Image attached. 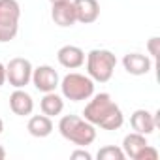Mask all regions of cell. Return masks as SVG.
Wrapping results in <instances>:
<instances>
[{"instance_id": "10", "label": "cell", "mask_w": 160, "mask_h": 160, "mask_svg": "<svg viewBox=\"0 0 160 160\" xmlns=\"http://www.w3.org/2000/svg\"><path fill=\"white\" fill-rule=\"evenodd\" d=\"M77 23L91 25L100 17V4L98 0H72Z\"/></svg>"}, {"instance_id": "12", "label": "cell", "mask_w": 160, "mask_h": 160, "mask_svg": "<svg viewBox=\"0 0 160 160\" xmlns=\"http://www.w3.org/2000/svg\"><path fill=\"white\" fill-rule=\"evenodd\" d=\"M122 66L130 75H145L152 70V60L143 53H128L122 58Z\"/></svg>"}, {"instance_id": "2", "label": "cell", "mask_w": 160, "mask_h": 160, "mask_svg": "<svg viewBox=\"0 0 160 160\" xmlns=\"http://www.w3.org/2000/svg\"><path fill=\"white\" fill-rule=\"evenodd\" d=\"M58 132L73 145L87 147L96 139V126L79 115H64L58 121Z\"/></svg>"}, {"instance_id": "22", "label": "cell", "mask_w": 160, "mask_h": 160, "mask_svg": "<svg viewBox=\"0 0 160 160\" xmlns=\"http://www.w3.org/2000/svg\"><path fill=\"white\" fill-rule=\"evenodd\" d=\"M4 158H6V149L0 145V160H4Z\"/></svg>"}, {"instance_id": "1", "label": "cell", "mask_w": 160, "mask_h": 160, "mask_svg": "<svg viewBox=\"0 0 160 160\" xmlns=\"http://www.w3.org/2000/svg\"><path fill=\"white\" fill-rule=\"evenodd\" d=\"M91 98L92 100L83 109V119L104 130H119L124 122V115L121 108L113 102L111 94L100 92V94H92Z\"/></svg>"}, {"instance_id": "8", "label": "cell", "mask_w": 160, "mask_h": 160, "mask_svg": "<svg viewBox=\"0 0 160 160\" xmlns=\"http://www.w3.org/2000/svg\"><path fill=\"white\" fill-rule=\"evenodd\" d=\"M130 124H132L134 132H139L143 136H149L160 124V111L151 113L149 109H136L132 113V117H130Z\"/></svg>"}, {"instance_id": "19", "label": "cell", "mask_w": 160, "mask_h": 160, "mask_svg": "<svg viewBox=\"0 0 160 160\" xmlns=\"http://www.w3.org/2000/svg\"><path fill=\"white\" fill-rule=\"evenodd\" d=\"M158 45H160V38H158V36H152V38L147 42V51H149V55H151L152 58H158V53H160Z\"/></svg>"}, {"instance_id": "20", "label": "cell", "mask_w": 160, "mask_h": 160, "mask_svg": "<svg viewBox=\"0 0 160 160\" xmlns=\"http://www.w3.org/2000/svg\"><path fill=\"white\" fill-rule=\"evenodd\" d=\"M70 158H73V160H77V158H83V160H91V158H92V154H91L89 151H85V149H77V151H73V152L70 154Z\"/></svg>"}, {"instance_id": "6", "label": "cell", "mask_w": 160, "mask_h": 160, "mask_svg": "<svg viewBox=\"0 0 160 160\" xmlns=\"http://www.w3.org/2000/svg\"><path fill=\"white\" fill-rule=\"evenodd\" d=\"M32 64L28 58L15 57L6 64V81L13 89H25L32 79Z\"/></svg>"}, {"instance_id": "18", "label": "cell", "mask_w": 160, "mask_h": 160, "mask_svg": "<svg viewBox=\"0 0 160 160\" xmlns=\"http://www.w3.org/2000/svg\"><path fill=\"white\" fill-rule=\"evenodd\" d=\"M136 160H158V151L152 145H145V149L138 154Z\"/></svg>"}, {"instance_id": "16", "label": "cell", "mask_w": 160, "mask_h": 160, "mask_svg": "<svg viewBox=\"0 0 160 160\" xmlns=\"http://www.w3.org/2000/svg\"><path fill=\"white\" fill-rule=\"evenodd\" d=\"M27 130L34 138H47L53 132V121L47 115H34V117H30Z\"/></svg>"}, {"instance_id": "3", "label": "cell", "mask_w": 160, "mask_h": 160, "mask_svg": "<svg viewBox=\"0 0 160 160\" xmlns=\"http://www.w3.org/2000/svg\"><path fill=\"white\" fill-rule=\"evenodd\" d=\"M87 60V75L96 83H108L113 77L117 57L109 49H92L85 55Z\"/></svg>"}, {"instance_id": "9", "label": "cell", "mask_w": 160, "mask_h": 160, "mask_svg": "<svg viewBox=\"0 0 160 160\" xmlns=\"http://www.w3.org/2000/svg\"><path fill=\"white\" fill-rule=\"evenodd\" d=\"M57 60L68 70H77L85 64V51L77 45H62L57 53Z\"/></svg>"}, {"instance_id": "14", "label": "cell", "mask_w": 160, "mask_h": 160, "mask_svg": "<svg viewBox=\"0 0 160 160\" xmlns=\"http://www.w3.org/2000/svg\"><path fill=\"white\" fill-rule=\"evenodd\" d=\"M145 145H149V143H147V136H143V134H139V132H130V134L124 136L121 149L124 151V154H126L128 158L136 160L138 154L145 149Z\"/></svg>"}, {"instance_id": "5", "label": "cell", "mask_w": 160, "mask_h": 160, "mask_svg": "<svg viewBox=\"0 0 160 160\" xmlns=\"http://www.w3.org/2000/svg\"><path fill=\"white\" fill-rule=\"evenodd\" d=\"M21 6L17 0H0V43L12 42L19 32Z\"/></svg>"}, {"instance_id": "23", "label": "cell", "mask_w": 160, "mask_h": 160, "mask_svg": "<svg viewBox=\"0 0 160 160\" xmlns=\"http://www.w3.org/2000/svg\"><path fill=\"white\" fill-rule=\"evenodd\" d=\"M51 4H57V2H66V0H49Z\"/></svg>"}, {"instance_id": "17", "label": "cell", "mask_w": 160, "mask_h": 160, "mask_svg": "<svg viewBox=\"0 0 160 160\" xmlns=\"http://www.w3.org/2000/svg\"><path fill=\"white\" fill-rule=\"evenodd\" d=\"M96 158L98 160H124L126 154L121 147H115V145H106L102 147L98 152H96Z\"/></svg>"}, {"instance_id": "4", "label": "cell", "mask_w": 160, "mask_h": 160, "mask_svg": "<svg viewBox=\"0 0 160 160\" xmlns=\"http://www.w3.org/2000/svg\"><path fill=\"white\" fill-rule=\"evenodd\" d=\"M60 92L62 98L70 100V102H81V100H89L94 94V81L89 75L77 73V72H70L60 79Z\"/></svg>"}, {"instance_id": "7", "label": "cell", "mask_w": 160, "mask_h": 160, "mask_svg": "<svg viewBox=\"0 0 160 160\" xmlns=\"http://www.w3.org/2000/svg\"><path fill=\"white\" fill-rule=\"evenodd\" d=\"M30 81L40 92H53L60 83V77H58V72L53 66L42 64V66L32 70V79Z\"/></svg>"}, {"instance_id": "13", "label": "cell", "mask_w": 160, "mask_h": 160, "mask_svg": "<svg viewBox=\"0 0 160 160\" xmlns=\"http://www.w3.org/2000/svg\"><path fill=\"white\" fill-rule=\"evenodd\" d=\"M10 109L19 117H27V115H30L34 111V100L27 91L15 89L10 94Z\"/></svg>"}, {"instance_id": "11", "label": "cell", "mask_w": 160, "mask_h": 160, "mask_svg": "<svg viewBox=\"0 0 160 160\" xmlns=\"http://www.w3.org/2000/svg\"><path fill=\"white\" fill-rule=\"evenodd\" d=\"M51 19L55 21V25L62 27V28H68V27H73L77 23V17H75V10H73V4L72 0H66V2H57V4H51Z\"/></svg>"}, {"instance_id": "21", "label": "cell", "mask_w": 160, "mask_h": 160, "mask_svg": "<svg viewBox=\"0 0 160 160\" xmlns=\"http://www.w3.org/2000/svg\"><path fill=\"white\" fill-rule=\"evenodd\" d=\"M6 83V64L0 62V87Z\"/></svg>"}, {"instance_id": "24", "label": "cell", "mask_w": 160, "mask_h": 160, "mask_svg": "<svg viewBox=\"0 0 160 160\" xmlns=\"http://www.w3.org/2000/svg\"><path fill=\"white\" fill-rule=\"evenodd\" d=\"M2 130H4V122H2V119H0V134H2Z\"/></svg>"}, {"instance_id": "15", "label": "cell", "mask_w": 160, "mask_h": 160, "mask_svg": "<svg viewBox=\"0 0 160 160\" xmlns=\"http://www.w3.org/2000/svg\"><path fill=\"white\" fill-rule=\"evenodd\" d=\"M40 109L47 117H57L64 109V98L60 94H57L55 91L53 92H43V98L40 102Z\"/></svg>"}]
</instances>
